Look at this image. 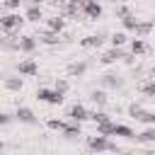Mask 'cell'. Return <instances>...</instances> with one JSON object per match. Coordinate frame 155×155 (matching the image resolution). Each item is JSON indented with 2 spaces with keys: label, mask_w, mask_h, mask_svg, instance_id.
Here are the masks:
<instances>
[{
  "label": "cell",
  "mask_w": 155,
  "mask_h": 155,
  "mask_svg": "<svg viewBox=\"0 0 155 155\" xmlns=\"http://www.w3.org/2000/svg\"><path fill=\"white\" fill-rule=\"evenodd\" d=\"M53 87H56V90H58V92H63V94H65V92H68V90H70V82H68V80H65V78H58V80H56V85H53Z\"/></svg>",
  "instance_id": "32"
},
{
  "label": "cell",
  "mask_w": 155,
  "mask_h": 155,
  "mask_svg": "<svg viewBox=\"0 0 155 155\" xmlns=\"http://www.w3.org/2000/svg\"><path fill=\"white\" fill-rule=\"evenodd\" d=\"M2 85H5L7 92H19V90L24 87V80H22L19 75H7V78L2 80Z\"/></svg>",
  "instance_id": "14"
},
{
  "label": "cell",
  "mask_w": 155,
  "mask_h": 155,
  "mask_svg": "<svg viewBox=\"0 0 155 155\" xmlns=\"http://www.w3.org/2000/svg\"><path fill=\"white\" fill-rule=\"evenodd\" d=\"M90 119H92L94 124H102V121H109V114L102 111V109H94V111H90Z\"/></svg>",
  "instance_id": "30"
},
{
  "label": "cell",
  "mask_w": 155,
  "mask_h": 155,
  "mask_svg": "<svg viewBox=\"0 0 155 155\" xmlns=\"http://www.w3.org/2000/svg\"><path fill=\"white\" fill-rule=\"evenodd\" d=\"M2 41H5V36H0V48H2Z\"/></svg>",
  "instance_id": "38"
},
{
  "label": "cell",
  "mask_w": 155,
  "mask_h": 155,
  "mask_svg": "<svg viewBox=\"0 0 155 155\" xmlns=\"http://www.w3.org/2000/svg\"><path fill=\"white\" fill-rule=\"evenodd\" d=\"M2 10H5V7H2V2H0V15H2Z\"/></svg>",
  "instance_id": "39"
},
{
  "label": "cell",
  "mask_w": 155,
  "mask_h": 155,
  "mask_svg": "<svg viewBox=\"0 0 155 155\" xmlns=\"http://www.w3.org/2000/svg\"><path fill=\"white\" fill-rule=\"evenodd\" d=\"M114 136H121V138H136V133H133V128H128L126 124H114Z\"/></svg>",
  "instance_id": "22"
},
{
  "label": "cell",
  "mask_w": 155,
  "mask_h": 155,
  "mask_svg": "<svg viewBox=\"0 0 155 155\" xmlns=\"http://www.w3.org/2000/svg\"><path fill=\"white\" fill-rule=\"evenodd\" d=\"M36 99H39V102H46V104H53V107H58V104H63L65 94H63V92H58L56 87H53V90H46V87H41V90H36Z\"/></svg>",
  "instance_id": "3"
},
{
  "label": "cell",
  "mask_w": 155,
  "mask_h": 155,
  "mask_svg": "<svg viewBox=\"0 0 155 155\" xmlns=\"http://www.w3.org/2000/svg\"><path fill=\"white\" fill-rule=\"evenodd\" d=\"M136 121H143V124H150V126H155V114H153V111H145V109H143V111L138 114V119H136Z\"/></svg>",
  "instance_id": "31"
},
{
  "label": "cell",
  "mask_w": 155,
  "mask_h": 155,
  "mask_svg": "<svg viewBox=\"0 0 155 155\" xmlns=\"http://www.w3.org/2000/svg\"><path fill=\"white\" fill-rule=\"evenodd\" d=\"M153 27H155V22H148V19H145V22H140V19H138V27H136V31H133V34H136V36H140V39H145V36L153 31Z\"/></svg>",
  "instance_id": "19"
},
{
  "label": "cell",
  "mask_w": 155,
  "mask_h": 155,
  "mask_svg": "<svg viewBox=\"0 0 155 155\" xmlns=\"http://www.w3.org/2000/svg\"><path fill=\"white\" fill-rule=\"evenodd\" d=\"M19 5H22V0H2V7H5V10H10V12H17V10H19Z\"/></svg>",
  "instance_id": "33"
},
{
  "label": "cell",
  "mask_w": 155,
  "mask_h": 155,
  "mask_svg": "<svg viewBox=\"0 0 155 155\" xmlns=\"http://www.w3.org/2000/svg\"><path fill=\"white\" fill-rule=\"evenodd\" d=\"M39 41H41V44H46V46H56V44L61 41V34H58V31H51V29L46 27V29H41V31H39Z\"/></svg>",
  "instance_id": "12"
},
{
  "label": "cell",
  "mask_w": 155,
  "mask_h": 155,
  "mask_svg": "<svg viewBox=\"0 0 155 155\" xmlns=\"http://www.w3.org/2000/svg\"><path fill=\"white\" fill-rule=\"evenodd\" d=\"M80 133H82V128H80V121L65 124V128H63V136H65V138H78Z\"/></svg>",
  "instance_id": "21"
},
{
  "label": "cell",
  "mask_w": 155,
  "mask_h": 155,
  "mask_svg": "<svg viewBox=\"0 0 155 155\" xmlns=\"http://www.w3.org/2000/svg\"><path fill=\"white\" fill-rule=\"evenodd\" d=\"M24 22H27V17L19 15V10H17V12L0 15V29H2L5 34H17V31L24 27Z\"/></svg>",
  "instance_id": "1"
},
{
  "label": "cell",
  "mask_w": 155,
  "mask_h": 155,
  "mask_svg": "<svg viewBox=\"0 0 155 155\" xmlns=\"http://www.w3.org/2000/svg\"><path fill=\"white\" fill-rule=\"evenodd\" d=\"M90 99H92L97 107H107V102H109V94H107V90L102 87V90H92V92H90Z\"/></svg>",
  "instance_id": "18"
},
{
  "label": "cell",
  "mask_w": 155,
  "mask_h": 155,
  "mask_svg": "<svg viewBox=\"0 0 155 155\" xmlns=\"http://www.w3.org/2000/svg\"><path fill=\"white\" fill-rule=\"evenodd\" d=\"M102 87L104 90H121L124 87V78L121 75H114V73H107V75H102Z\"/></svg>",
  "instance_id": "9"
},
{
  "label": "cell",
  "mask_w": 155,
  "mask_h": 155,
  "mask_svg": "<svg viewBox=\"0 0 155 155\" xmlns=\"http://www.w3.org/2000/svg\"><path fill=\"white\" fill-rule=\"evenodd\" d=\"M87 61H73V63H68V68H65V75L68 78H82L85 73H87Z\"/></svg>",
  "instance_id": "8"
},
{
  "label": "cell",
  "mask_w": 155,
  "mask_h": 155,
  "mask_svg": "<svg viewBox=\"0 0 155 155\" xmlns=\"http://www.w3.org/2000/svg\"><path fill=\"white\" fill-rule=\"evenodd\" d=\"M109 41H111V46H124V44H126V41H128V36H126V34H124V31H114V34H111V39H109Z\"/></svg>",
  "instance_id": "28"
},
{
  "label": "cell",
  "mask_w": 155,
  "mask_h": 155,
  "mask_svg": "<svg viewBox=\"0 0 155 155\" xmlns=\"http://www.w3.org/2000/svg\"><path fill=\"white\" fill-rule=\"evenodd\" d=\"M138 90L145 94V97H150V99H155V78H150V80H143L140 85H138Z\"/></svg>",
  "instance_id": "20"
},
{
  "label": "cell",
  "mask_w": 155,
  "mask_h": 155,
  "mask_svg": "<svg viewBox=\"0 0 155 155\" xmlns=\"http://www.w3.org/2000/svg\"><path fill=\"white\" fill-rule=\"evenodd\" d=\"M65 124H68V121H63V119H48V121H46V126H48L51 131H58V133H63Z\"/></svg>",
  "instance_id": "26"
},
{
  "label": "cell",
  "mask_w": 155,
  "mask_h": 155,
  "mask_svg": "<svg viewBox=\"0 0 155 155\" xmlns=\"http://www.w3.org/2000/svg\"><path fill=\"white\" fill-rule=\"evenodd\" d=\"M24 17H27V22H41V19H44V10H41V5H29L27 12H24Z\"/></svg>",
  "instance_id": "15"
},
{
  "label": "cell",
  "mask_w": 155,
  "mask_h": 155,
  "mask_svg": "<svg viewBox=\"0 0 155 155\" xmlns=\"http://www.w3.org/2000/svg\"><path fill=\"white\" fill-rule=\"evenodd\" d=\"M97 133H102V136H114V121L109 119V121L97 124Z\"/></svg>",
  "instance_id": "24"
},
{
  "label": "cell",
  "mask_w": 155,
  "mask_h": 155,
  "mask_svg": "<svg viewBox=\"0 0 155 155\" xmlns=\"http://www.w3.org/2000/svg\"><path fill=\"white\" fill-rule=\"evenodd\" d=\"M19 51L22 53H34L36 51V36H19Z\"/></svg>",
  "instance_id": "16"
},
{
  "label": "cell",
  "mask_w": 155,
  "mask_h": 155,
  "mask_svg": "<svg viewBox=\"0 0 155 155\" xmlns=\"http://www.w3.org/2000/svg\"><path fill=\"white\" fill-rule=\"evenodd\" d=\"M121 24H124V29H126V31H136V27H138V19H136V15L131 12L128 17H124V19H121Z\"/></svg>",
  "instance_id": "25"
},
{
  "label": "cell",
  "mask_w": 155,
  "mask_h": 155,
  "mask_svg": "<svg viewBox=\"0 0 155 155\" xmlns=\"http://www.w3.org/2000/svg\"><path fill=\"white\" fill-rule=\"evenodd\" d=\"M124 58H126V51H124L121 46H111L109 51H104V53L99 56V63H102V65H111V63L124 61Z\"/></svg>",
  "instance_id": "4"
},
{
  "label": "cell",
  "mask_w": 155,
  "mask_h": 155,
  "mask_svg": "<svg viewBox=\"0 0 155 155\" xmlns=\"http://www.w3.org/2000/svg\"><path fill=\"white\" fill-rule=\"evenodd\" d=\"M27 2H29V5H44L46 0H27Z\"/></svg>",
  "instance_id": "35"
},
{
  "label": "cell",
  "mask_w": 155,
  "mask_h": 155,
  "mask_svg": "<svg viewBox=\"0 0 155 155\" xmlns=\"http://www.w3.org/2000/svg\"><path fill=\"white\" fill-rule=\"evenodd\" d=\"M114 2H119V0H114Z\"/></svg>",
  "instance_id": "40"
},
{
  "label": "cell",
  "mask_w": 155,
  "mask_h": 155,
  "mask_svg": "<svg viewBox=\"0 0 155 155\" xmlns=\"http://www.w3.org/2000/svg\"><path fill=\"white\" fill-rule=\"evenodd\" d=\"M87 148H90L92 153H104V150H109V153H119V150H121L116 143L109 140V136H102V133L90 136V138H87Z\"/></svg>",
  "instance_id": "2"
},
{
  "label": "cell",
  "mask_w": 155,
  "mask_h": 155,
  "mask_svg": "<svg viewBox=\"0 0 155 155\" xmlns=\"http://www.w3.org/2000/svg\"><path fill=\"white\" fill-rule=\"evenodd\" d=\"M10 121H12V116H10V114H5V111H0V126H7Z\"/></svg>",
  "instance_id": "34"
},
{
  "label": "cell",
  "mask_w": 155,
  "mask_h": 155,
  "mask_svg": "<svg viewBox=\"0 0 155 155\" xmlns=\"http://www.w3.org/2000/svg\"><path fill=\"white\" fill-rule=\"evenodd\" d=\"M150 48H148V44H145V39H140V36H136L133 41H131V53L133 56H143V53H148Z\"/></svg>",
  "instance_id": "17"
},
{
  "label": "cell",
  "mask_w": 155,
  "mask_h": 155,
  "mask_svg": "<svg viewBox=\"0 0 155 155\" xmlns=\"http://www.w3.org/2000/svg\"><path fill=\"white\" fill-rule=\"evenodd\" d=\"M2 148H5V143H2V138H0V150H2Z\"/></svg>",
  "instance_id": "37"
},
{
  "label": "cell",
  "mask_w": 155,
  "mask_h": 155,
  "mask_svg": "<svg viewBox=\"0 0 155 155\" xmlns=\"http://www.w3.org/2000/svg\"><path fill=\"white\" fill-rule=\"evenodd\" d=\"M114 15H116V19H124V17H128V15H131V7H128V5H121V2H116V7H114Z\"/></svg>",
  "instance_id": "27"
},
{
  "label": "cell",
  "mask_w": 155,
  "mask_h": 155,
  "mask_svg": "<svg viewBox=\"0 0 155 155\" xmlns=\"http://www.w3.org/2000/svg\"><path fill=\"white\" fill-rule=\"evenodd\" d=\"M133 140H136V143H155V126L145 128V131H143V133H138Z\"/></svg>",
  "instance_id": "23"
},
{
  "label": "cell",
  "mask_w": 155,
  "mask_h": 155,
  "mask_svg": "<svg viewBox=\"0 0 155 155\" xmlns=\"http://www.w3.org/2000/svg\"><path fill=\"white\" fill-rule=\"evenodd\" d=\"M15 119H17V121H22V124H29V126H36V124H39L36 114H34L29 107H17V111H15Z\"/></svg>",
  "instance_id": "6"
},
{
  "label": "cell",
  "mask_w": 155,
  "mask_h": 155,
  "mask_svg": "<svg viewBox=\"0 0 155 155\" xmlns=\"http://www.w3.org/2000/svg\"><path fill=\"white\" fill-rule=\"evenodd\" d=\"M140 111H143V104H138V102H131V104L126 107V114H128L131 119H138Z\"/></svg>",
  "instance_id": "29"
},
{
  "label": "cell",
  "mask_w": 155,
  "mask_h": 155,
  "mask_svg": "<svg viewBox=\"0 0 155 155\" xmlns=\"http://www.w3.org/2000/svg\"><path fill=\"white\" fill-rule=\"evenodd\" d=\"M104 34H107V31H99V34H90V36H85V39L80 41V46H82V48H99V46L104 44Z\"/></svg>",
  "instance_id": "11"
},
{
  "label": "cell",
  "mask_w": 155,
  "mask_h": 155,
  "mask_svg": "<svg viewBox=\"0 0 155 155\" xmlns=\"http://www.w3.org/2000/svg\"><path fill=\"white\" fill-rule=\"evenodd\" d=\"M82 17H87L90 22L99 19V17H102V5H99L97 0H87L85 7H82Z\"/></svg>",
  "instance_id": "7"
},
{
  "label": "cell",
  "mask_w": 155,
  "mask_h": 155,
  "mask_svg": "<svg viewBox=\"0 0 155 155\" xmlns=\"http://www.w3.org/2000/svg\"><path fill=\"white\" fill-rule=\"evenodd\" d=\"M17 73H19V75H27V78H34V75L39 73V63L31 61V58H24V61L17 63Z\"/></svg>",
  "instance_id": "5"
},
{
  "label": "cell",
  "mask_w": 155,
  "mask_h": 155,
  "mask_svg": "<svg viewBox=\"0 0 155 155\" xmlns=\"http://www.w3.org/2000/svg\"><path fill=\"white\" fill-rule=\"evenodd\" d=\"M150 78H155V68H150Z\"/></svg>",
  "instance_id": "36"
},
{
  "label": "cell",
  "mask_w": 155,
  "mask_h": 155,
  "mask_svg": "<svg viewBox=\"0 0 155 155\" xmlns=\"http://www.w3.org/2000/svg\"><path fill=\"white\" fill-rule=\"evenodd\" d=\"M68 119H70V121H80V124H82V121H87V119H90V111H87L82 104H73V107L68 109Z\"/></svg>",
  "instance_id": "10"
},
{
  "label": "cell",
  "mask_w": 155,
  "mask_h": 155,
  "mask_svg": "<svg viewBox=\"0 0 155 155\" xmlns=\"http://www.w3.org/2000/svg\"><path fill=\"white\" fill-rule=\"evenodd\" d=\"M46 27L51 29V31H58V34H63V29H65V17L58 12V15H53V17H48L46 19Z\"/></svg>",
  "instance_id": "13"
}]
</instances>
